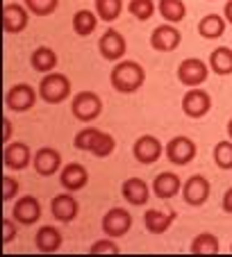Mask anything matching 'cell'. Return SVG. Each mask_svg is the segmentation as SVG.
<instances>
[{
    "mask_svg": "<svg viewBox=\"0 0 232 257\" xmlns=\"http://www.w3.org/2000/svg\"><path fill=\"white\" fill-rule=\"evenodd\" d=\"M114 151H116V139L114 137L107 135V132H102V130H96L91 146H89V153L96 155V157H109Z\"/></svg>",
    "mask_w": 232,
    "mask_h": 257,
    "instance_id": "29",
    "label": "cell"
},
{
    "mask_svg": "<svg viewBox=\"0 0 232 257\" xmlns=\"http://www.w3.org/2000/svg\"><path fill=\"white\" fill-rule=\"evenodd\" d=\"M150 191L153 189H148V185L141 178H128L121 185V196L135 207H141V205L148 203Z\"/></svg>",
    "mask_w": 232,
    "mask_h": 257,
    "instance_id": "20",
    "label": "cell"
},
{
    "mask_svg": "<svg viewBox=\"0 0 232 257\" xmlns=\"http://www.w3.org/2000/svg\"><path fill=\"white\" fill-rule=\"evenodd\" d=\"M16 194H19V182H16L14 178H10V175H5V178H3V203L14 200Z\"/></svg>",
    "mask_w": 232,
    "mask_h": 257,
    "instance_id": "36",
    "label": "cell"
},
{
    "mask_svg": "<svg viewBox=\"0 0 232 257\" xmlns=\"http://www.w3.org/2000/svg\"><path fill=\"white\" fill-rule=\"evenodd\" d=\"M209 68L216 75H232V48L230 46H221L214 48L209 55Z\"/></svg>",
    "mask_w": 232,
    "mask_h": 257,
    "instance_id": "25",
    "label": "cell"
},
{
    "mask_svg": "<svg viewBox=\"0 0 232 257\" xmlns=\"http://www.w3.org/2000/svg\"><path fill=\"white\" fill-rule=\"evenodd\" d=\"M164 153H166V160H169L171 164L187 166V164H191V162L196 160L198 148H196V144H193L189 137L178 135V137H173V139L164 146Z\"/></svg>",
    "mask_w": 232,
    "mask_h": 257,
    "instance_id": "5",
    "label": "cell"
},
{
    "mask_svg": "<svg viewBox=\"0 0 232 257\" xmlns=\"http://www.w3.org/2000/svg\"><path fill=\"white\" fill-rule=\"evenodd\" d=\"M111 87L119 93H135L144 87L146 82V71L139 62H132V59H121L116 62V66L111 68L109 75Z\"/></svg>",
    "mask_w": 232,
    "mask_h": 257,
    "instance_id": "1",
    "label": "cell"
},
{
    "mask_svg": "<svg viewBox=\"0 0 232 257\" xmlns=\"http://www.w3.org/2000/svg\"><path fill=\"white\" fill-rule=\"evenodd\" d=\"M130 228H132V216H130V212L123 207H111L109 212L102 216V232L111 239L128 234Z\"/></svg>",
    "mask_w": 232,
    "mask_h": 257,
    "instance_id": "12",
    "label": "cell"
},
{
    "mask_svg": "<svg viewBox=\"0 0 232 257\" xmlns=\"http://www.w3.org/2000/svg\"><path fill=\"white\" fill-rule=\"evenodd\" d=\"M12 218L19 225H34L41 218V203L34 196H21L12 207Z\"/></svg>",
    "mask_w": 232,
    "mask_h": 257,
    "instance_id": "17",
    "label": "cell"
},
{
    "mask_svg": "<svg viewBox=\"0 0 232 257\" xmlns=\"http://www.w3.org/2000/svg\"><path fill=\"white\" fill-rule=\"evenodd\" d=\"M173 218H175V212L173 209H169V212H164V209H148V212L144 214V225L146 230H148L150 234H164L166 230L173 225Z\"/></svg>",
    "mask_w": 232,
    "mask_h": 257,
    "instance_id": "21",
    "label": "cell"
},
{
    "mask_svg": "<svg viewBox=\"0 0 232 257\" xmlns=\"http://www.w3.org/2000/svg\"><path fill=\"white\" fill-rule=\"evenodd\" d=\"M98 28V14L91 10H80L73 14V30L77 37H89Z\"/></svg>",
    "mask_w": 232,
    "mask_h": 257,
    "instance_id": "26",
    "label": "cell"
},
{
    "mask_svg": "<svg viewBox=\"0 0 232 257\" xmlns=\"http://www.w3.org/2000/svg\"><path fill=\"white\" fill-rule=\"evenodd\" d=\"M98 50L100 55L107 59V62H121L126 57V50H128V44L123 39V34L119 30H105L98 41Z\"/></svg>",
    "mask_w": 232,
    "mask_h": 257,
    "instance_id": "11",
    "label": "cell"
},
{
    "mask_svg": "<svg viewBox=\"0 0 232 257\" xmlns=\"http://www.w3.org/2000/svg\"><path fill=\"white\" fill-rule=\"evenodd\" d=\"M182 41V34L173 23H162L150 34V48L157 53H173Z\"/></svg>",
    "mask_w": 232,
    "mask_h": 257,
    "instance_id": "10",
    "label": "cell"
},
{
    "mask_svg": "<svg viewBox=\"0 0 232 257\" xmlns=\"http://www.w3.org/2000/svg\"><path fill=\"white\" fill-rule=\"evenodd\" d=\"M150 189H153L155 198L171 200L178 194H182V180H180V175L173 173V171H162V173L155 175Z\"/></svg>",
    "mask_w": 232,
    "mask_h": 257,
    "instance_id": "14",
    "label": "cell"
},
{
    "mask_svg": "<svg viewBox=\"0 0 232 257\" xmlns=\"http://www.w3.org/2000/svg\"><path fill=\"white\" fill-rule=\"evenodd\" d=\"M14 237H16V221L14 218H5L3 221V243H12L14 241Z\"/></svg>",
    "mask_w": 232,
    "mask_h": 257,
    "instance_id": "37",
    "label": "cell"
},
{
    "mask_svg": "<svg viewBox=\"0 0 232 257\" xmlns=\"http://www.w3.org/2000/svg\"><path fill=\"white\" fill-rule=\"evenodd\" d=\"M23 5L34 16H50L59 7V0H23Z\"/></svg>",
    "mask_w": 232,
    "mask_h": 257,
    "instance_id": "33",
    "label": "cell"
},
{
    "mask_svg": "<svg viewBox=\"0 0 232 257\" xmlns=\"http://www.w3.org/2000/svg\"><path fill=\"white\" fill-rule=\"evenodd\" d=\"M223 16H225V21L232 25V0L225 3V7H223Z\"/></svg>",
    "mask_w": 232,
    "mask_h": 257,
    "instance_id": "40",
    "label": "cell"
},
{
    "mask_svg": "<svg viewBox=\"0 0 232 257\" xmlns=\"http://www.w3.org/2000/svg\"><path fill=\"white\" fill-rule=\"evenodd\" d=\"M225 28H227L225 16H221V14H207V16H203V19H200L198 34H200V37H205V39H218V37H223Z\"/></svg>",
    "mask_w": 232,
    "mask_h": 257,
    "instance_id": "24",
    "label": "cell"
},
{
    "mask_svg": "<svg viewBox=\"0 0 232 257\" xmlns=\"http://www.w3.org/2000/svg\"><path fill=\"white\" fill-rule=\"evenodd\" d=\"M71 112L80 123H91L102 114V100L96 91H77L71 102Z\"/></svg>",
    "mask_w": 232,
    "mask_h": 257,
    "instance_id": "3",
    "label": "cell"
},
{
    "mask_svg": "<svg viewBox=\"0 0 232 257\" xmlns=\"http://www.w3.org/2000/svg\"><path fill=\"white\" fill-rule=\"evenodd\" d=\"M230 252H232V246H230Z\"/></svg>",
    "mask_w": 232,
    "mask_h": 257,
    "instance_id": "42",
    "label": "cell"
},
{
    "mask_svg": "<svg viewBox=\"0 0 232 257\" xmlns=\"http://www.w3.org/2000/svg\"><path fill=\"white\" fill-rule=\"evenodd\" d=\"M50 212H53V216L57 218V221L71 223L73 218L77 216V212H80V203H77L75 196H71V194H59L50 200Z\"/></svg>",
    "mask_w": 232,
    "mask_h": 257,
    "instance_id": "19",
    "label": "cell"
},
{
    "mask_svg": "<svg viewBox=\"0 0 232 257\" xmlns=\"http://www.w3.org/2000/svg\"><path fill=\"white\" fill-rule=\"evenodd\" d=\"M227 137H230V139H232V118H230V121H227Z\"/></svg>",
    "mask_w": 232,
    "mask_h": 257,
    "instance_id": "41",
    "label": "cell"
},
{
    "mask_svg": "<svg viewBox=\"0 0 232 257\" xmlns=\"http://www.w3.org/2000/svg\"><path fill=\"white\" fill-rule=\"evenodd\" d=\"M121 12H123V0H96L98 19L107 21V23H111V21L119 19Z\"/></svg>",
    "mask_w": 232,
    "mask_h": 257,
    "instance_id": "30",
    "label": "cell"
},
{
    "mask_svg": "<svg viewBox=\"0 0 232 257\" xmlns=\"http://www.w3.org/2000/svg\"><path fill=\"white\" fill-rule=\"evenodd\" d=\"M209 71H212L209 64H205L203 59L187 57L184 62H180V66H178V80L182 87L193 89V87H200V84L207 82Z\"/></svg>",
    "mask_w": 232,
    "mask_h": 257,
    "instance_id": "4",
    "label": "cell"
},
{
    "mask_svg": "<svg viewBox=\"0 0 232 257\" xmlns=\"http://www.w3.org/2000/svg\"><path fill=\"white\" fill-rule=\"evenodd\" d=\"M221 209H223L225 214H232V187L225 191V194H223V198H221Z\"/></svg>",
    "mask_w": 232,
    "mask_h": 257,
    "instance_id": "38",
    "label": "cell"
},
{
    "mask_svg": "<svg viewBox=\"0 0 232 257\" xmlns=\"http://www.w3.org/2000/svg\"><path fill=\"white\" fill-rule=\"evenodd\" d=\"M209 194H212V185L205 175H191L189 180H184L182 185V198L187 205L191 207H203L209 200Z\"/></svg>",
    "mask_w": 232,
    "mask_h": 257,
    "instance_id": "8",
    "label": "cell"
},
{
    "mask_svg": "<svg viewBox=\"0 0 232 257\" xmlns=\"http://www.w3.org/2000/svg\"><path fill=\"white\" fill-rule=\"evenodd\" d=\"M34 102H37V91H34V87H30V84H25V82L14 84V87H10L5 93V107L10 112L25 114L34 107Z\"/></svg>",
    "mask_w": 232,
    "mask_h": 257,
    "instance_id": "6",
    "label": "cell"
},
{
    "mask_svg": "<svg viewBox=\"0 0 232 257\" xmlns=\"http://www.w3.org/2000/svg\"><path fill=\"white\" fill-rule=\"evenodd\" d=\"M62 243H64V237L55 225H41L39 232L34 234V246L41 252H55L62 248Z\"/></svg>",
    "mask_w": 232,
    "mask_h": 257,
    "instance_id": "22",
    "label": "cell"
},
{
    "mask_svg": "<svg viewBox=\"0 0 232 257\" xmlns=\"http://www.w3.org/2000/svg\"><path fill=\"white\" fill-rule=\"evenodd\" d=\"M155 10H157V7H155L153 0H130V3H128V12H130L137 21H148L150 16L155 14Z\"/></svg>",
    "mask_w": 232,
    "mask_h": 257,
    "instance_id": "32",
    "label": "cell"
},
{
    "mask_svg": "<svg viewBox=\"0 0 232 257\" xmlns=\"http://www.w3.org/2000/svg\"><path fill=\"white\" fill-rule=\"evenodd\" d=\"M32 166L39 175L50 178L57 171H62V153L57 148H53V146H41L32 157Z\"/></svg>",
    "mask_w": 232,
    "mask_h": 257,
    "instance_id": "13",
    "label": "cell"
},
{
    "mask_svg": "<svg viewBox=\"0 0 232 257\" xmlns=\"http://www.w3.org/2000/svg\"><path fill=\"white\" fill-rule=\"evenodd\" d=\"M189 250H191V255H216L221 250V243H218V239L212 232H200L191 241Z\"/></svg>",
    "mask_w": 232,
    "mask_h": 257,
    "instance_id": "28",
    "label": "cell"
},
{
    "mask_svg": "<svg viewBox=\"0 0 232 257\" xmlns=\"http://www.w3.org/2000/svg\"><path fill=\"white\" fill-rule=\"evenodd\" d=\"M32 153H30V146L23 141H10L5 144V151H3V162L10 171H23L28 169V164H32Z\"/></svg>",
    "mask_w": 232,
    "mask_h": 257,
    "instance_id": "16",
    "label": "cell"
},
{
    "mask_svg": "<svg viewBox=\"0 0 232 257\" xmlns=\"http://www.w3.org/2000/svg\"><path fill=\"white\" fill-rule=\"evenodd\" d=\"M209 109H212V96L207 91H203L200 87H193L184 93L182 98V112L184 116L198 121V118L207 116Z\"/></svg>",
    "mask_w": 232,
    "mask_h": 257,
    "instance_id": "7",
    "label": "cell"
},
{
    "mask_svg": "<svg viewBox=\"0 0 232 257\" xmlns=\"http://www.w3.org/2000/svg\"><path fill=\"white\" fill-rule=\"evenodd\" d=\"M162 155H164V146L155 135H141L132 144V157L139 164H155Z\"/></svg>",
    "mask_w": 232,
    "mask_h": 257,
    "instance_id": "9",
    "label": "cell"
},
{
    "mask_svg": "<svg viewBox=\"0 0 232 257\" xmlns=\"http://www.w3.org/2000/svg\"><path fill=\"white\" fill-rule=\"evenodd\" d=\"M98 127H82V130L75 135V148L77 151H87L89 153V146H91V139L96 135Z\"/></svg>",
    "mask_w": 232,
    "mask_h": 257,
    "instance_id": "35",
    "label": "cell"
},
{
    "mask_svg": "<svg viewBox=\"0 0 232 257\" xmlns=\"http://www.w3.org/2000/svg\"><path fill=\"white\" fill-rule=\"evenodd\" d=\"M3 127H5V130H3V144H10V137H12V123H10V118H5V121H3Z\"/></svg>",
    "mask_w": 232,
    "mask_h": 257,
    "instance_id": "39",
    "label": "cell"
},
{
    "mask_svg": "<svg viewBox=\"0 0 232 257\" xmlns=\"http://www.w3.org/2000/svg\"><path fill=\"white\" fill-rule=\"evenodd\" d=\"M87 182H89V171L82 164H77V162H71V164L62 166V171H59V185L66 191H80L87 187Z\"/></svg>",
    "mask_w": 232,
    "mask_h": 257,
    "instance_id": "18",
    "label": "cell"
},
{
    "mask_svg": "<svg viewBox=\"0 0 232 257\" xmlns=\"http://www.w3.org/2000/svg\"><path fill=\"white\" fill-rule=\"evenodd\" d=\"M89 252H91V255H119L121 248H119V243H114L111 237H107V239H100V241L93 243V246L89 248Z\"/></svg>",
    "mask_w": 232,
    "mask_h": 257,
    "instance_id": "34",
    "label": "cell"
},
{
    "mask_svg": "<svg viewBox=\"0 0 232 257\" xmlns=\"http://www.w3.org/2000/svg\"><path fill=\"white\" fill-rule=\"evenodd\" d=\"M157 12H160V16L166 23L175 25V23H180V21H184V16H187V5H184L182 0H160Z\"/></svg>",
    "mask_w": 232,
    "mask_h": 257,
    "instance_id": "27",
    "label": "cell"
},
{
    "mask_svg": "<svg viewBox=\"0 0 232 257\" xmlns=\"http://www.w3.org/2000/svg\"><path fill=\"white\" fill-rule=\"evenodd\" d=\"M71 80L64 73H46L39 82V98L48 105H59V102L71 98Z\"/></svg>",
    "mask_w": 232,
    "mask_h": 257,
    "instance_id": "2",
    "label": "cell"
},
{
    "mask_svg": "<svg viewBox=\"0 0 232 257\" xmlns=\"http://www.w3.org/2000/svg\"><path fill=\"white\" fill-rule=\"evenodd\" d=\"M57 53H55L53 48H48V46H39L37 50H34L32 55H30V66L34 68L37 73H53L55 68H57Z\"/></svg>",
    "mask_w": 232,
    "mask_h": 257,
    "instance_id": "23",
    "label": "cell"
},
{
    "mask_svg": "<svg viewBox=\"0 0 232 257\" xmlns=\"http://www.w3.org/2000/svg\"><path fill=\"white\" fill-rule=\"evenodd\" d=\"M30 23V12L25 5H19V3H7L3 7V30L7 34H19L28 28Z\"/></svg>",
    "mask_w": 232,
    "mask_h": 257,
    "instance_id": "15",
    "label": "cell"
},
{
    "mask_svg": "<svg viewBox=\"0 0 232 257\" xmlns=\"http://www.w3.org/2000/svg\"><path fill=\"white\" fill-rule=\"evenodd\" d=\"M214 162L221 171L232 169V139H223L214 146Z\"/></svg>",
    "mask_w": 232,
    "mask_h": 257,
    "instance_id": "31",
    "label": "cell"
}]
</instances>
